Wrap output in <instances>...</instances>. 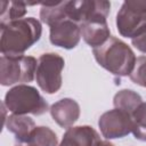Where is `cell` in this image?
<instances>
[{
	"instance_id": "6da1fadb",
	"label": "cell",
	"mask_w": 146,
	"mask_h": 146,
	"mask_svg": "<svg viewBox=\"0 0 146 146\" xmlns=\"http://www.w3.org/2000/svg\"><path fill=\"white\" fill-rule=\"evenodd\" d=\"M0 50L2 56L19 57L36 43L42 34L41 23L34 17L21 18L0 25Z\"/></svg>"
},
{
	"instance_id": "5bb4252c",
	"label": "cell",
	"mask_w": 146,
	"mask_h": 146,
	"mask_svg": "<svg viewBox=\"0 0 146 146\" xmlns=\"http://www.w3.org/2000/svg\"><path fill=\"white\" fill-rule=\"evenodd\" d=\"M66 1L57 2H42L40 9V19L42 23L52 26L62 21L67 19L65 13Z\"/></svg>"
},
{
	"instance_id": "277c9868",
	"label": "cell",
	"mask_w": 146,
	"mask_h": 146,
	"mask_svg": "<svg viewBox=\"0 0 146 146\" xmlns=\"http://www.w3.org/2000/svg\"><path fill=\"white\" fill-rule=\"evenodd\" d=\"M116 29L124 38L135 39L146 29V0H127L116 14Z\"/></svg>"
},
{
	"instance_id": "7c38bea8",
	"label": "cell",
	"mask_w": 146,
	"mask_h": 146,
	"mask_svg": "<svg viewBox=\"0 0 146 146\" xmlns=\"http://www.w3.org/2000/svg\"><path fill=\"white\" fill-rule=\"evenodd\" d=\"M100 141L98 132L90 125L68 128L58 146H97Z\"/></svg>"
},
{
	"instance_id": "44dd1931",
	"label": "cell",
	"mask_w": 146,
	"mask_h": 146,
	"mask_svg": "<svg viewBox=\"0 0 146 146\" xmlns=\"http://www.w3.org/2000/svg\"><path fill=\"white\" fill-rule=\"evenodd\" d=\"M97 146H114L111 141H107V140H100L98 144H97Z\"/></svg>"
},
{
	"instance_id": "30bf717a",
	"label": "cell",
	"mask_w": 146,
	"mask_h": 146,
	"mask_svg": "<svg viewBox=\"0 0 146 146\" xmlns=\"http://www.w3.org/2000/svg\"><path fill=\"white\" fill-rule=\"evenodd\" d=\"M51 117L62 128H71L80 117V105L72 98H63L49 108Z\"/></svg>"
},
{
	"instance_id": "4fadbf2b",
	"label": "cell",
	"mask_w": 146,
	"mask_h": 146,
	"mask_svg": "<svg viewBox=\"0 0 146 146\" xmlns=\"http://www.w3.org/2000/svg\"><path fill=\"white\" fill-rule=\"evenodd\" d=\"M35 122L27 115H19V114H11L6 117V128L10 131L16 140L21 144H26L29 137L33 129L35 128Z\"/></svg>"
},
{
	"instance_id": "e0dca14e",
	"label": "cell",
	"mask_w": 146,
	"mask_h": 146,
	"mask_svg": "<svg viewBox=\"0 0 146 146\" xmlns=\"http://www.w3.org/2000/svg\"><path fill=\"white\" fill-rule=\"evenodd\" d=\"M29 146H58L56 133L48 127H35L26 143Z\"/></svg>"
},
{
	"instance_id": "52a82bcc",
	"label": "cell",
	"mask_w": 146,
	"mask_h": 146,
	"mask_svg": "<svg viewBox=\"0 0 146 146\" xmlns=\"http://www.w3.org/2000/svg\"><path fill=\"white\" fill-rule=\"evenodd\" d=\"M110 9L111 3L105 0H72L65 5L67 19L79 25L94 18H107Z\"/></svg>"
},
{
	"instance_id": "5b68a950",
	"label": "cell",
	"mask_w": 146,
	"mask_h": 146,
	"mask_svg": "<svg viewBox=\"0 0 146 146\" xmlns=\"http://www.w3.org/2000/svg\"><path fill=\"white\" fill-rule=\"evenodd\" d=\"M38 60L32 56L0 58V83L11 86L15 83L31 82L35 78Z\"/></svg>"
},
{
	"instance_id": "9c48e42d",
	"label": "cell",
	"mask_w": 146,
	"mask_h": 146,
	"mask_svg": "<svg viewBox=\"0 0 146 146\" xmlns=\"http://www.w3.org/2000/svg\"><path fill=\"white\" fill-rule=\"evenodd\" d=\"M49 39L54 46L64 49H73L78 46L81 39L80 25L70 19L62 21L50 26Z\"/></svg>"
},
{
	"instance_id": "ffe728a7",
	"label": "cell",
	"mask_w": 146,
	"mask_h": 146,
	"mask_svg": "<svg viewBox=\"0 0 146 146\" xmlns=\"http://www.w3.org/2000/svg\"><path fill=\"white\" fill-rule=\"evenodd\" d=\"M131 43L135 48H137L139 51L146 54V29L144 30L143 33H140L138 36L131 40Z\"/></svg>"
},
{
	"instance_id": "d6986e66",
	"label": "cell",
	"mask_w": 146,
	"mask_h": 146,
	"mask_svg": "<svg viewBox=\"0 0 146 146\" xmlns=\"http://www.w3.org/2000/svg\"><path fill=\"white\" fill-rule=\"evenodd\" d=\"M129 76L132 82L146 88V56H140L136 59L135 67Z\"/></svg>"
},
{
	"instance_id": "8992f818",
	"label": "cell",
	"mask_w": 146,
	"mask_h": 146,
	"mask_svg": "<svg viewBox=\"0 0 146 146\" xmlns=\"http://www.w3.org/2000/svg\"><path fill=\"white\" fill-rule=\"evenodd\" d=\"M65 60L56 52L42 54L38 59L35 80L38 86L46 94H56L62 87V71Z\"/></svg>"
},
{
	"instance_id": "8fae6325",
	"label": "cell",
	"mask_w": 146,
	"mask_h": 146,
	"mask_svg": "<svg viewBox=\"0 0 146 146\" xmlns=\"http://www.w3.org/2000/svg\"><path fill=\"white\" fill-rule=\"evenodd\" d=\"M80 29L82 39L87 44L92 47V49L105 43L111 36L107 21L104 17L87 21L80 25Z\"/></svg>"
},
{
	"instance_id": "7402d4cb",
	"label": "cell",
	"mask_w": 146,
	"mask_h": 146,
	"mask_svg": "<svg viewBox=\"0 0 146 146\" xmlns=\"http://www.w3.org/2000/svg\"><path fill=\"white\" fill-rule=\"evenodd\" d=\"M16 146H24V145H22V144H21V145H16ZM26 146H29V145H26Z\"/></svg>"
},
{
	"instance_id": "ac0fdd59",
	"label": "cell",
	"mask_w": 146,
	"mask_h": 146,
	"mask_svg": "<svg viewBox=\"0 0 146 146\" xmlns=\"http://www.w3.org/2000/svg\"><path fill=\"white\" fill-rule=\"evenodd\" d=\"M132 133L136 139L146 141V103H141L131 115Z\"/></svg>"
},
{
	"instance_id": "ba28073f",
	"label": "cell",
	"mask_w": 146,
	"mask_h": 146,
	"mask_svg": "<svg viewBox=\"0 0 146 146\" xmlns=\"http://www.w3.org/2000/svg\"><path fill=\"white\" fill-rule=\"evenodd\" d=\"M98 127L106 139L122 138L132 132V117L130 114L114 108L100 115Z\"/></svg>"
},
{
	"instance_id": "3957f363",
	"label": "cell",
	"mask_w": 146,
	"mask_h": 146,
	"mask_svg": "<svg viewBox=\"0 0 146 146\" xmlns=\"http://www.w3.org/2000/svg\"><path fill=\"white\" fill-rule=\"evenodd\" d=\"M3 104L9 112L19 115H41L49 110L48 103L36 88L27 84H17L9 89L5 96Z\"/></svg>"
},
{
	"instance_id": "2e32d148",
	"label": "cell",
	"mask_w": 146,
	"mask_h": 146,
	"mask_svg": "<svg viewBox=\"0 0 146 146\" xmlns=\"http://www.w3.org/2000/svg\"><path fill=\"white\" fill-rule=\"evenodd\" d=\"M143 103V99L139 94L130 89H122L114 95L113 104L114 107L121 110L130 115L138 108V106Z\"/></svg>"
},
{
	"instance_id": "9a60e30c",
	"label": "cell",
	"mask_w": 146,
	"mask_h": 146,
	"mask_svg": "<svg viewBox=\"0 0 146 146\" xmlns=\"http://www.w3.org/2000/svg\"><path fill=\"white\" fill-rule=\"evenodd\" d=\"M29 3L24 1H0V25H6L9 22L21 19L26 14V7Z\"/></svg>"
},
{
	"instance_id": "7a4b0ae2",
	"label": "cell",
	"mask_w": 146,
	"mask_h": 146,
	"mask_svg": "<svg viewBox=\"0 0 146 146\" xmlns=\"http://www.w3.org/2000/svg\"><path fill=\"white\" fill-rule=\"evenodd\" d=\"M92 52L97 63L116 76L130 75L137 59L132 49L115 36H110L105 43L94 48Z\"/></svg>"
}]
</instances>
